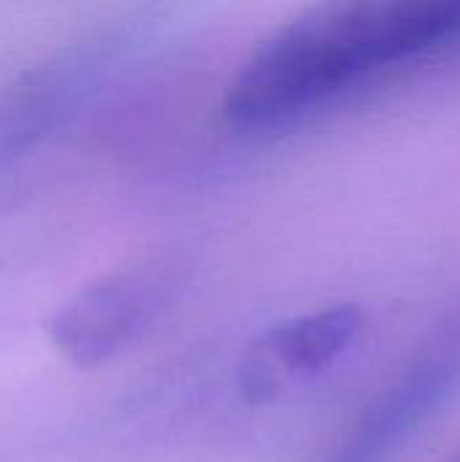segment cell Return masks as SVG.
Returning <instances> with one entry per match:
<instances>
[{
    "instance_id": "1",
    "label": "cell",
    "mask_w": 460,
    "mask_h": 462,
    "mask_svg": "<svg viewBox=\"0 0 460 462\" xmlns=\"http://www.w3.org/2000/svg\"><path fill=\"white\" fill-rule=\"evenodd\" d=\"M460 49V0L323 3L266 35L233 73L222 114L274 130L409 62Z\"/></svg>"
},
{
    "instance_id": "4",
    "label": "cell",
    "mask_w": 460,
    "mask_h": 462,
    "mask_svg": "<svg viewBox=\"0 0 460 462\" xmlns=\"http://www.w3.org/2000/svg\"><path fill=\"white\" fill-rule=\"evenodd\" d=\"M366 314L355 303H333L271 325L241 355L236 368L239 395L252 406L279 401L339 363L361 338Z\"/></svg>"
},
{
    "instance_id": "2",
    "label": "cell",
    "mask_w": 460,
    "mask_h": 462,
    "mask_svg": "<svg viewBox=\"0 0 460 462\" xmlns=\"http://www.w3.org/2000/svg\"><path fill=\"white\" fill-rule=\"evenodd\" d=\"M460 393V303L314 462H393Z\"/></svg>"
},
{
    "instance_id": "5",
    "label": "cell",
    "mask_w": 460,
    "mask_h": 462,
    "mask_svg": "<svg viewBox=\"0 0 460 462\" xmlns=\"http://www.w3.org/2000/svg\"><path fill=\"white\" fill-rule=\"evenodd\" d=\"M138 27L98 32L0 92V154L49 133L141 41Z\"/></svg>"
},
{
    "instance_id": "3",
    "label": "cell",
    "mask_w": 460,
    "mask_h": 462,
    "mask_svg": "<svg viewBox=\"0 0 460 462\" xmlns=\"http://www.w3.org/2000/svg\"><path fill=\"white\" fill-rule=\"evenodd\" d=\"M182 284L174 257L136 260L65 300L49 317L46 336L68 363L98 368L138 344L174 306Z\"/></svg>"
}]
</instances>
